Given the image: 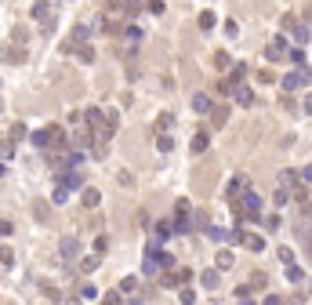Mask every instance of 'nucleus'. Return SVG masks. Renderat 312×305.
I'll return each instance as SVG.
<instances>
[{"label":"nucleus","instance_id":"1","mask_svg":"<svg viewBox=\"0 0 312 305\" xmlns=\"http://www.w3.org/2000/svg\"><path fill=\"white\" fill-rule=\"evenodd\" d=\"M84 124L95 131V145H105V142L113 138L116 124H120V117H116V109H98V105H91V109H84Z\"/></svg>","mask_w":312,"mask_h":305},{"label":"nucleus","instance_id":"2","mask_svg":"<svg viewBox=\"0 0 312 305\" xmlns=\"http://www.w3.org/2000/svg\"><path fill=\"white\" fill-rule=\"evenodd\" d=\"M232 211H236V225H247V222H254L261 214V200H258V193H254L251 185L232 200Z\"/></svg>","mask_w":312,"mask_h":305},{"label":"nucleus","instance_id":"3","mask_svg":"<svg viewBox=\"0 0 312 305\" xmlns=\"http://www.w3.org/2000/svg\"><path fill=\"white\" fill-rule=\"evenodd\" d=\"M33 22L40 26L44 33H51V29H55V8L48 4V0H36V4H33Z\"/></svg>","mask_w":312,"mask_h":305},{"label":"nucleus","instance_id":"4","mask_svg":"<svg viewBox=\"0 0 312 305\" xmlns=\"http://www.w3.org/2000/svg\"><path fill=\"white\" fill-rule=\"evenodd\" d=\"M280 84H283V91H298V88H308V84H312V73H308V69L301 66V69L287 73V76H283Z\"/></svg>","mask_w":312,"mask_h":305},{"label":"nucleus","instance_id":"5","mask_svg":"<svg viewBox=\"0 0 312 305\" xmlns=\"http://www.w3.org/2000/svg\"><path fill=\"white\" fill-rule=\"evenodd\" d=\"M160 284L164 287H189L192 284V269H178V265H174V269H167L160 276Z\"/></svg>","mask_w":312,"mask_h":305},{"label":"nucleus","instance_id":"6","mask_svg":"<svg viewBox=\"0 0 312 305\" xmlns=\"http://www.w3.org/2000/svg\"><path fill=\"white\" fill-rule=\"evenodd\" d=\"M287 51H291V48H287V36H272V44H265V58H269V62H283Z\"/></svg>","mask_w":312,"mask_h":305},{"label":"nucleus","instance_id":"7","mask_svg":"<svg viewBox=\"0 0 312 305\" xmlns=\"http://www.w3.org/2000/svg\"><path fill=\"white\" fill-rule=\"evenodd\" d=\"M105 8H109L113 15H124V18H135V15H138V4H135V0H105Z\"/></svg>","mask_w":312,"mask_h":305},{"label":"nucleus","instance_id":"8","mask_svg":"<svg viewBox=\"0 0 312 305\" xmlns=\"http://www.w3.org/2000/svg\"><path fill=\"white\" fill-rule=\"evenodd\" d=\"M229 95H232V102H236V105H243V109H247V105H254V91H251L243 80H236V84H232V91H229Z\"/></svg>","mask_w":312,"mask_h":305},{"label":"nucleus","instance_id":"9","mask_svg":"<svg viewBox=\"0 0 312 305\" xmlns=\"http://www.w3.org/2000/svg\"><path fill=\"white\" fill-rule=\"evenodd\" d=\"M283 29H291V33H294V40H298V44H305V40H308V26H301L291 11L283 15Z\"/></svg>","mask_w":312,"mask_h":305},{"label":"nucleus","instance_id":"10","mask_svg":"<svg viewBox=\"0 0 312 305\" xmlns=\"http://www.w3.org/2000/svg\"><path fill=\"white\" fill-rule=\"evenodd\" d=\"M29 142H33L36 149H51V124L40 127V131H29Z\"/></svg>","mask_w":312,"mask_h":305},{"label":"nucleus","instance_id":"11","mask_svg":"<svg viewBox=\"0 0 312 305\" xmlns=\"http://www.w3.org/2000/svg\"><path fill=\"white\" fill-rule=\"evenodd\" d=\"M171 233H174V225H171V222H156V229H152V244H160V247H164V240H167Z\"/></svg>","mask_w":312,"mask_h":305},{"label":"nucleus","instance_id":"12","mask_svg":"<svg viewBox=\"0 0 312 305\" xmlns=\"http://www.w3.org/2000/svg\"><path fill=\"white\" fill-rule=\"evenodd\" d=\"M207 149H211V131L204 127V131L192 135V152H207Z\"/></svg>","mask_w":312,"mask_h":305},{"label":"nucleus","instance_id":"13","mask_svg":"<svg viewBox=\"0 0 312 305\" xmlns=\"http://www.w3.org/2000/svg\"><path fill=\"white\" fill-rule=\"evenodd\" d=\"M240 244H243L247 251H265V240L254 236V233H243V229H240Z\"/></svg>","mask_w":312,"mask_h":305},{"label":"nucleus","instance_id":"14","mask_svg":"<svg viewBox=\"0 0 312 305\" xmlns=\"http://www.w3.org/2000/svg\"><path fill=\"white\" fill-rule=\"evenodd\" d=\"M76 251H80V247H76V240H73V236H65V240L58 244V254H62L65 262H73V258H76Z\"/></svg>","mask_w":312,"mask_h":305},{"label":"nucleus","instance_id":"15","mask_svg":"<svg viewBox=\"0 0 312 305\" xmlns=\"http://www.w3.org/2000/svg\"><path fill=\"white\" fill-rule=\"evenodd\" d=\"M207 117H211V127H221V124L229 120V109H225V105H211Z\"/></svg>","mask_w":312,"mask_h":305},{"label":"nucleus","instance_id":"16","mask_svg":"<svg viewBox=\"0 0 312 305\" xmlns=\"http://www.w3.org/2000/svg\"><path fill=\"white\" fill-rule=\"evenodd\" d=\"M247 185H251L247 178H232V182H229V189H225V197H229V200H236V197L243 193V189H247Z\"/></svg>","mask_w":312,"mask_h":305},{"label":"nucleus","instance_id":"17","mask_svg":"<svg viewBox=\"0 0 312 305\" xmlns=\"http://www.w3.org/2000/svg\"><path fill=\"white\" fill-rule=\"evenodd\" d=\"M80 200H84V207H87V211L102 204V197H98V189H95V185H87V189H84V193H80Z\"/></svg>","mask_w":312,"mask_h":305},{"label":"nucleus","instance_id":"18","mask_svg":"<svg viewBox=\"0 0 312 305\" xmlns=\"http://www.w3.org/2000/svg\"><path fill=\"white\" fill-rule=\"evenodd\" d=\"M171 225H174V233H189V229H192V211H189V214H178V211H174V222H171Z\"/></svg>","mask_w":312,"mask_h":305},{"label":"nucleus","instance_id":"19","mask_svg":"<svg viewBox=\"0 0 312 305\" xmlns=\"http://www.w3.org/2000/svg\"><path fill=\"white\" fill-rule=\"evenodd\" d=\"M87 40H91V29H87V26H76V29H73V40H69L65 48H73V44H87Z\"/></svg>","mask_w":312,"mask_h":305},{"label":"nucleus","instance_id":"20","mask_svg":"<svg viewBox=\"0 0 312 305\" xmlns=\"http://www.w3.org/2000/svg\"><path fill=\"white\" fill-rule=\"evenodd\" d=\"M26 135H29V131H26V124H22V120H15V124L8 127V142H22Z\"/></svg>","mask_w":312,"mask_h":305},{"label":"nucleus","instance_id":"21","mask_svg":"<svg viewBox=\"0 0 312 305\" xmlns=\"http://www.w3.org/2000/svg\"><path fill=\"white\" fill-rule=\"evenodd\" d=\"M298 182H301V175H298V171H291V167H287V171H280V185H283V189H294Z\"/></svg>","mask_w":312,"mask_h":305},{"label":"nucleus","instance_id":"22","mask_svg":"<svg viewBox=\"0 0 312 305\" xmlns=\"http://www.w3.org/2000/svg\"><path fill=\"white\" fill-rule=\"evenodd\" d=\"M211 95H192V109H196V113H211Z\"/></svg>","mask_w":312,"mask_h":305},{"label":"nucleus","instance_id":"23","mask_svg":"<svg viewBox=\"0 0 312 305\" xmlns=\"http://www.w3.org/2000/svg\"><path fill=\"white\" fill-rule=\"evenodd\" d=\"M4 55H8V62H15V66H18V62H26V48H22V44H15V48L8 44V51H4Z\"/></svg>","mask_w":312,"mask_h":305},{"label":"nucleus","instance_id":"24","mask_svg":"<svg viewBox=\"0 0 312 305\" xmlns=\"http://www.w3.org/2000/svg\"><path fill=\"white\" fill-rule=\"evenodd\" d=\"M69 193H73V189L58 182V185H55V193H51V204H65V200H69Z\"/></svg>","mask_w":312,"mask_h":305},{"label":"nucleus","instance_id":"25","mask_svg":"<svg viewBox=\"0 0 312 305\" xmlns=\"http://www.w3.org/2000/svg\"><path fill=\"white\" fill-rule=\"evenodd\" d=\"M156 149H160V152H171V149H174V138H171L167 131H160V135H156Z\"/></svg>","mask_w":312,"mask_h":305},{"label":"nucleus","instance_id":"26","mask_svg":"<svg viewBox=\"0 0 312 305\" xmlns=\"http://www.w3.org/2000/svg\"><path fill=\"white\" fill-rule=\"evenodd\" d=\"M156 265H160V269H174V254H167V251H156Z\"/></svg>","mask_w":312,"mask_h":305},{"label":"nucleus","instance_id":"27","mask_svg":"<svg viewBox=\"0 0 312 305\" xmlns=\"http://www.w3.org/2000/svg\"><path fill=\"white\" fill-rule=\"evenodd\" d=\"M229 69H232V76H229V80L236 84V80H243V76H247V69H251V66H247V62H236V66H229Z\"/></svg>","mask_w":312,"mask_h":305},{"label":"nucleus","instance_id":"28","mask_svg":"<svg viewBox=\"0 0 312 305\" xmlns=\"http://www.w3.org/2000/svg\"><path fill=\"white\" fill-rule=\"evenodd\" d=\"M196 26L207 33V29H214V11H200V18H196Z\"/></svg>","mask_w":312,"mask_h":305},{"label":"nucleus","instance_id":"29","mask_svg":"<svg viewBox=\"0 0 312 305\" xmlns=\"http://www.w3.org/2000/svg\"><path fill=\"white\" fill-rule=\"evenodd\" d=\"M124 40H127V44H138V40H142V29H138V26H124Z\"/></svg>","mask_w":312,"mask_h":305},{"label":"nucleus","instance_id":"30","mask_svg":"<svg viewBox=\"0 0 312 305\" xmlns=\"http://www.w3.org/2000/svg\"><path fill=\"white\" fill-rule=\"evenodd\" d=\"M145 11H149V15H164L167 4H164V0H145Z\"/></svg>","mask_w":312,"mask_h":305},{"label":"nucleus","instance_id":"31","mask_svg":"<svg viewBox=\"0 0 312 305\" xmlns=\"http://www.w3.org/2000/svg\"><path fill=\"white\" fill-rule=\"evenodd\" d=\"M287 200H291V189H283V185H280L276 193H272V204H276V207H283Z\"/></svg>","mask_w":312,"mask_h":305},{"label":"nucleus","instance_id":"32","mask_svg":"<svg viewBox=\"0 0 312 305\" xmlns=\"http://www.w3.org/2000/svg\"><path fill=\"white\" fill-rule=\"evenodd\" d=\"M200 284H204L207 291H214V287H218V273H214V269H207V273L200 276Z\"/></svg>","mask_w":312,"mask_h":305},{"label":"nucleus","instance_id":"33","mask_svg":"<svg viewBox=\"0 0 312 305\" xmlns=\"http://www.w3.org/2000/svg\"><path fill=\"white\" fill-rule=\"evenodd\" d=\"M135 291H138V280L135 276H124L120 280V294H135Z\"/></svg>","mask_w":312,"mask_h":305},{"label":"nucleus","instance_id":"34","mask_svg":"<svg viewBox=\"0 0 312 305\" xmlns=\"http://www.w3.org/2000/svg\"><path fill=\"white\" fill-rule=\"evenodd\" d=\"M98 262H102V254H95V258H84V262H80V273H95V269H98Z\"/></svg>","mask_w":312,"mask_h":305},{"label":"nucleus","instance_id":"35","mask_svg":"<svg viewBox=\"0 0 312 305\" xmlns=\"http://www.w3.org/2000/svg\"><path fill=\"white\" fill-rule=\"evenodd\" d=\"M287 280H291V284H301V265L287 262Z\"/></svg>","mask_w":312,"mask_h":305},{"label":"nucleus","instance_id":"36","mask_svg":"<svg viewBox=\"0 0 312 305\" xmlns=\"http://www.w3.org/2000/svg\"><path fill=\"white\" fill-rule=\"evenodd\" d=\"M214 265H218V269H229V265H232V251H218Z\"/></svg>","mask_w":312,"mask_h":305},{"label":"nucleus","instance_id":"37","mask_svg":"<svg viewBox=\"0 0 312 305\" xmlns=\"http://www.w3.org/2000/svg\"><path fill=\"white\" fill-rule=\"evenodd\" d=\"M174 124V117H171V113H160V117H156V131H167Z\"/></svg>","mask_w":312,"mask_h":305},{"label":"nucleus","instance_id":"38","mask_svg":"<svg viewBox=\"0 0 312 305\" xmlns=\"http://www.w3.org/2000/svg\"><path fill=\"white\" fill-rule=\"evenodd\" d=\"M251 294H254L251 284H240V287H236V301H251Z\"/></svg>","mask_w":312,"mask_h":305},{"label":"nucleus","instance_id":"39","mask_svg":"<svg viewBox=\"0 0 312 305\" xmlns=\"http://www.w3.org/2000/svg\"><path fill=\"white\" fill-rule=\"evenodd\" d=\"M11 262H15V251L8 244H0V265H11Z\"/></svg>","mask_w":312,"mask_h":305},{"label":"nucleus","instance_id":"40","mask_svg":"<svg viewBox=\"0 0 312 305\" xmlns=\"http://www.w3.org/2000/svg\"><path fill=\"white\" fill-rule=\"evenodd\" d=\"M102 301H105V305H124V294H120V287H116V291H109Z\"/></svg>","mask_w":312,"mask_h":305},{"label":"nucleus","instance_id":"41","mask_svg":"<svg viewBox=\"0 0 312 305\" xmlns=\"http://www.w3.org/2000/svg\"><path fill=\"white\" fill-rule=\"evenodd\" d=\"M287 58H294V66H305V44L294 48V51H287Z\"/></svg>","mask_w":312,"mask_h":305},{"label":"nucleus","instance_id":"42","mask_svg":"<svg viewBox=\"0 0 312 305\" xmlns=\"http://www.w3.org/2000/svg\"><path fill=\"white\" fill-rule=\"evenodd\" d=\"M214 66H218V69H229V66H232V58H229L225 51H214Z\"/></svg>","mask_w":312,"mask_h":305},{"label":"nucleus","instance_id":"43","mask_svg":"<svg viewBox=\"0 0 312 305\" xmlns=\"http://www.w3.org/2000/svg\"><path fill=\"white\" fill-rule=\"evenodd\" d=\"M105 251H109V236H95V254L105 258Z\"/></svg>","mask_w":312,"mask_h":305},{"label":"nucleus","instance_id":"44","mask_svg":"<svg viewBox=\"0 0 312 305\" xmlns=\"http://www.w3.org/2000/svg\"><path fill=\"white\" fill-rule=\"evenodd\" d=\"M258 80L261 84H276V73H272V69H258Z\"/></svg>","mask_w":312,"mask_h":305},{"label":"nucleus","instance_id":"45","mask_svg":"<svg viewBox=\"0 0 312 305\" xmlns=\"http://www.w3.org/2000/svg\"><path fill=\"white\" fill-rule=\"evenodd\" d=\"M80 298H87V301L98 298V287H95V284H84V287H80Z\"/></svg>","mask_w":312,"mask_h":305},{"label":"nucleus","instance_id":"46","mask_svg":"<svg viewBox=\"0 0 312 305\" xmlns=\"http://www.w3.org/2000/svg\"><path fill=\"white\" fill-rule=\"evenodd\" d=\"M261 222H265V229H280V214H265Z\"/></svg>","mask_w":312,"mask_h":305},{"label":"nucleus","instance_id":"47","mask_svg":"<svg viewBox=\"0 0 312 305\" xmlns=\"http://www.w3.org/2000/svg\"><path fill=\"white\" fill-rule=\"evenodd\" d=\"M178 291H182V294H178V298H182V301H185V305H192V301H196V294H192V291H189V287H178Z\"/></svg>","mask_w":312,"mask_h":305},{"label":"nucleus","instance_id":"48","mask_svg":"<svg viewBox=\"0 0 312 305\" xmlns=\"http://www.w3.org/2000/svg\"><path fill=\"white\" fill-rule=\"evenodd\" d=\"M265 284H269V280H265V273H254V280H251V287H254V291H261Z\"/></svg>","mask_w":312,"mask_h":305},{"label":"nucleus","instance_id":"49","mask_svg":"<svg viewBox=\"0 0 312 305\" xmlns=\"http://www.w3.org/2000/svg\"><path fill=\"white\" fill-rule=\"evenodd\" d=\"M280 262H283V265L294 262V251H291V247H280Z\"/></svg>","mask_w":312,"mask_h":305},{"label":"nucleus","instance_id":"50","mask_svg":"<svg viewBox=\"0 0 312 305\" xmlns=\"http://www.w3.org/2000/svg\"><path fill=\"white\" fill-rule=\"evenodd\" d=\"M0 236H11V222L8 218H0Z\"/></svg>","mask_w":312,"mask_h":305},{"label":"nucleus","instance_id":"51","mask_svg":"<svg viewBox=\"0 0 312 305\" xmlns=\"http://www.w3.org/2000/svg\"><path fill=\"white\" fill-rule=\"evenodd\" d=\"M298 175H301V182H312V164H305V167H301Z\"/></svg>","mask_w":312,"mask_h":305},{"label":"nucleus","instance_id":"52","mask_svg":"<svg viewBox=\"0 0 312 305\" xmlns=\"http://www.w3.org/2000/svg\"><path fill=\"white\" fill-rule=\"evenodd\" d=\"M301 113H312V95H305V105H301Z\"/></svg>","mask_w":312,"mask_h":305},{"label":"nucleus","instance_id":"53","mask_svg":"<svg viewBox=\"0 0 312 305\" xmlns=\"http://www.w3.org/2000/svg\"><path fill=\"white\" fill-rule=\"evenodd\" d=\"M4 171H8V167H4V160H0V178H4Z\"/></svg>","mask_w":312,"mask_h":305},{"label":"nucleus","instance_id":"54","mask_svg":"<svg viewBox=\"0 0 312 305\" xmlns=\"http://www.w3.org/2000/svg\"><path fill=\"white\" fill-rule=\"evenodd\" d=\"M308 244H312V233H308ZM308 254H312V247H308Z\"/></svg>","mask_w":312,"mask_h":305},{"label":"nucleus","instance_id":"55","mask_svg":"<svg viewBox=\"0 0 312 305\" xmlns=\"http://www.w3.org/2000/svg\"><path fill=\"white\" fill-rule=\"evenodd\" d=\"M0 109H4V102H0Z\"/></svg>","mask_w":312,"mask_h":305}]
</instances>
